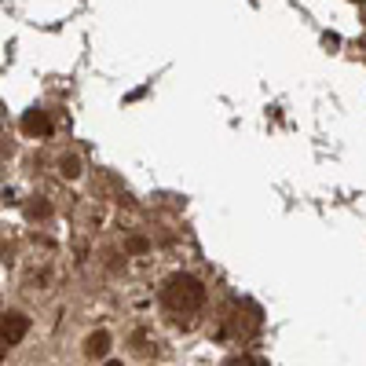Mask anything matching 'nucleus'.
I'll return each mask as SVG.
<instances>
[{"label": "nucleus", "instance_id": "nucleus-1", "mask_svg": "<svg viewBox=\"0 0 366 366\" xmlns=\"http://www.w3.org/2000/svg\"><path fill=\"white\" fill-rule=\"evenodd\" d=\"M162 300L172 315H194L205 304V286L194 279V274H172L162 290Z\"/></svg>", "mask_w": 366, "mask_h": 366}, {"label": "nucleus", "instance_id": "nucleus-2", "mask_svg": "<svg viewBox=\"0 0 366 366\" xmlns=\"http://www.w3.org/2000/svg\"><path fill=\"white\" fill-rule=\"evenodd\" d=\"M224 326H227L231 337L249 341V337H257V330H260V308L253 300H234L227 308V315H224Z\"/></svg>", "mask_w": 366, "mask_h": 366}, {"label": "nucleus", "instance_id": "nucleus-3", "mask_svg": "<svg viewBox=\"0 0 366 366\" xmlns=\"http://www.w3.org/2000/svg\"><path fill=\"white\" fill-rule=\"evenodd\" d=\"M26 330H29L26 315H19V312H4V315H0V341H4V345H19L26 337Z\"/></svg>", "mask_w": 366, "mask_h": 366}, {"label": "nucleus", "instance_id": "nucleus-4", "mask_svg": "<svg viewBox=\"0 0 366 366\" xmlns=\"http://www.w3.org/2000/svg\"><path fill=\"white\" fill-rule=\"evenodd\" d=\"M22 132H26V136H48V132H51L48 114H44V110H26V114H22Z\"/></svg>", "mask_w": 366, "mask_h": 366}, {"label": "nucleus", "instance_id": "nucleus-5", "mask_svg": "<svg viewBox=\"0 0 366 366\" xmlns=\"http://www.w3.org/2000/svg\"><path fill=\"white\" fill-rule=\"evenodd\" d=\"M110 352V333L107 330H96V333H88V341H84V355L88 359H99Z\"/></svg>", "mask_w": 366, "mask_h": 366}, {"label": "nucleus", "instance_id": "nucleus-6", "mask_svg": "<svg viewBox=\"0 0 366 366\" xmlns=\"http://www.w3.org/2000/svg\"><path fill=\"white\" fill-rule=\"evenodd\" d=\"M224 366H267V362L257 355H231V359H224Z\"/></svg>", "mask_w": 366, "mask_h": 366}, {"label": "nucleus", "instance_id": "nucleus-7", "mask_svg": "<svg viewBox=\"0 0 366 366\" xmlns=\"http://www.w3.org/2000/svg\"><path fill=\"white\" fill-rule=\"evenodd\" d=\"M59 172H63V176H70V179H74V176L81 172V169H77V158H63V169H59Z\"/></svg>", "mask_w": 366, "mask_h": 366}, {"label": "nucleus", "instance_id": "nucleus-8", "mask_svg": "<svg viewBox=\"0 0 366 366\" xmlns=\"http://www.w3.org/2000/svg\"><path fill=\"white\" fill-rule=\"evenodd\" d=\"M0 359H4V341H0Z\"/></svg>", "mask_w": 366, "mask_h": 366}, {"label": "nucleus", "instance_id": "nucleus-9", "mask_svg": "<svg viewBox=\"0 0 366 366\" xmlns=\"http://www.w3.org/2000/svg\"><path fill=\"white\" fill-rule=\"evenodd\" d=\"M107 366H121V362H107Z\"/></svg>", "mask_w": 366, "mask_h": 366}]
</instances>
